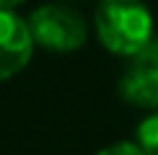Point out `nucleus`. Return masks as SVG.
<instances>
[{
    "mask_svg": "<svg viewBox=\"0 0 158 155\" xmlns=\"http://www.w3.org/2000/svg\"><path fill=\"white\" fill-rule=\"evenodd\" d=\"M94 26L114 54L132 57L153 39V16L143 0H98Z\"/></svg>",
    "mask_w": 158,
    "mask_h": 155,
    "instance_id": "f257e3e1",
    "label": "nucleus"
},
{
    "mask_svg": "<svg viewBox=\"0 0 158 155\" xmlns=\"http://www.w3.org/2000/svg\"><path fill=\"white\" fill-rule=\"evenodd\" d=\"M29 31L36 44L52 52L81 49L88 36L83 16L68 5H42L29 16Z\"/></svg>",
    "mask_w": 158,
    "mask_h": 155,
    "instance_id": "f03ea898",
    "label": "nucleus"
},
{
    "mask_svg": "<svg viewBox=\"0 0 158 155\" xmlns=\"http://www.w3.org/2000/svg\"><path fill=\"white\" fill-rule=\"evenodd\" d=\"M119 96L137 109H158V39L130 57L119 80Z\"/></svg>",
    "mask_w": 158,
    "mask_h": 155,
    "instance_id": "7ed1b4c3",
    "label": "nucleus"
},
{
    "mask_svg": "<svg viewBox=\"0 0 158 155\" xmlns=\"http://www.w3.org/2000/svg\"><path fill=\"white\" fill-rule=\"evenodd\" d=\"M34 52L29 23L13 10H0V80L18 75Z\"/></svg>",
    "mask_w": 158,
    "mask_h": 155,
    "instance_id": "20e7f679",
    "label": "nucleus"
},
{
    "mask_svg": "<svg viewBox=\"0 0 158 155\" xmlns=\"http://www.w3.org/2000/svg\"><path fill=\"white\" fill-rule=\"evenodd\" d=\"M137 145L145 155H158V111L145 116V119L137 124Z\"/></svg>",
    "mask_w": 158,
    "mask_h": 155,
    "instance_id": "39448f33",
    "label": "nucleus"
},
{
    "mask_svg": "<svg viewBox=\"0 0 158 155\" xmlns=\"http://www.w3.org/2000/svg\"><path fill=\"white\" fill-rule=\"evenodd\" d=\"M98 155H145L137 142H114V145L98 150Z\"/></svg>",
    "mask_w": 158,
    "mask_h": 155,
    "instance_id": "423d86ee",
    "label": "nucleus"
},
{
    "mask_svg": "<svg viewBox=\"0 0 158 155\" xmlns=\"http://www.w3.org/2000/svg\"><path fill=\"white\" fill-rule=\"evenodd\" d=\"M23 0H0V10H13L16 5H21Z\"/></svg>",
    "mask_w": 158,
    "mask_h": 155,
    "instance_id": "0eeeda50",
    "label": "nucleus"
}]
</instances>
